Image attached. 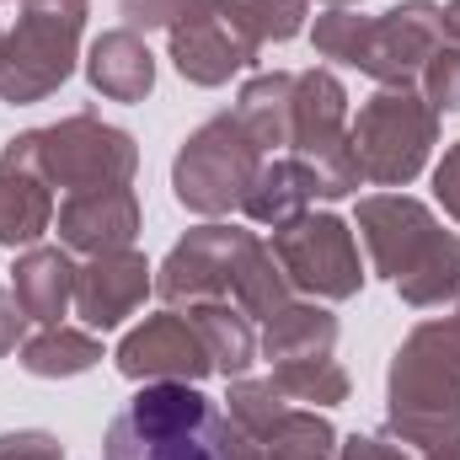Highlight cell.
<instances>
[{
  "label": "cell",
  "mask_w": 460,
  "mask_h": 460,
  "mask_svg": "<svg viewBox=\"0 0 460 460\" xmlns=\"http://www.w3.org/2000/svg\"><path fill=\"white\" fill-rule=\"evenodd\" d=\"M230 423L199 385H139L108 423L102 460H235Z\"/></svg>",
  "instance_id": "cell-1"
}]
</instances>
